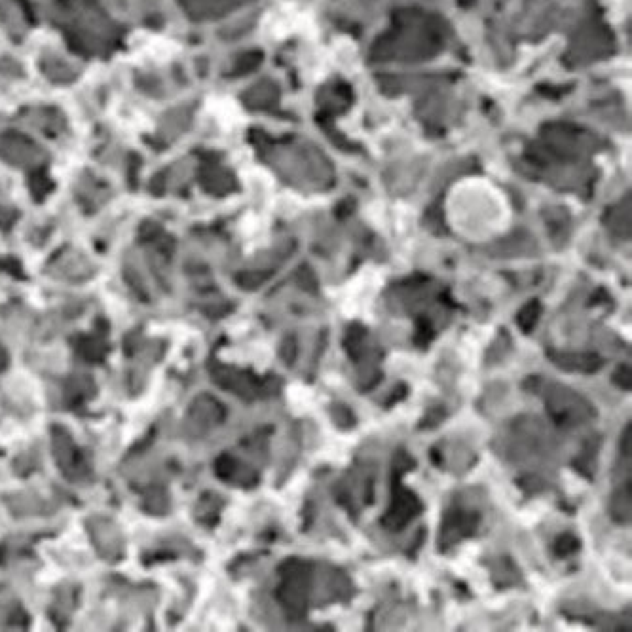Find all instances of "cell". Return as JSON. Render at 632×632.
Wrapping results in <instances>:
<instances>
[{
    "mask_svg": "<svg viewBox=\"0 0 632 632\" xmlns=\"http://www.w3.org/2000/svg\"><path fill=\"white\" fill-rule=\"evenodd\" d=\"M538 316H539L538 302H532V304H528V306L521 312V316H519V323H521V327L524 329V331H530V329L536 325V319H538Z\"/></svg>",
    "mask_w": 632,
    "mask_h": 632,
    "instance_id": "cell-1",
    "label": "cell"
}]
</instances>
